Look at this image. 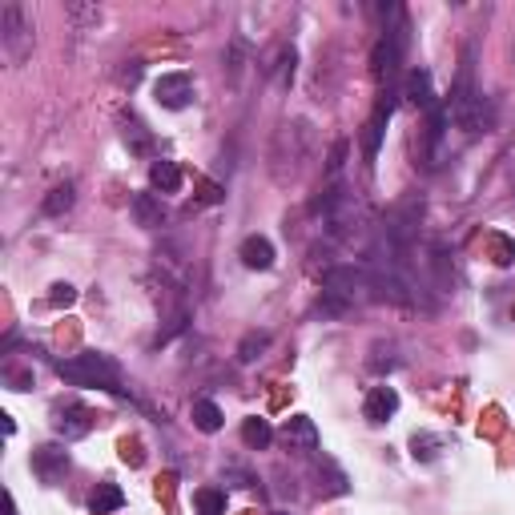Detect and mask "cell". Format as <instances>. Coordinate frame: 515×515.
Instances as JSON below:
<instances>
[{"instance_id":"obj_5","label":"cell","mask_w":515,"mask_h":515,"mask_svg":"<svg viewBox=\"0 0 515 515\" xmlns=\"http://www.w3.org/2000/svg\"><path fill=\"white\" fill-rule=\"evenodd\" d=\"M391 109H394V93L386 89V93H383V101H379V109H375V117L366 122V133H363L366 158H371V161H375V153H379V145H383V125L391 122Z\"/></svg>"},{"instance_id":"obj_15","label":"cell","mask_w":515,"mask_h":515,"mask_svg":"<svg viewBox=\"0 0 515 515\" xmlns=\"http://www.w3.org/2000/svg\"><path fill=\"white\" fill-rule=\"evenodd\" d=\"M194 508H197V515H226V492L202 487V492L194 495Z\"/></svg>"},{"instance_id":"obj_18","label":"cell","mask_w":515,"mask_h":515,"mask_svg":"<svg viewBox=\"0 0 515 515\" xmlns=\"http://www.w3.org/2000/svg\"><path fill=\"white\" fill-rule=\"evenodd\" d=\"M266 347H270V334H246V339H242V347H238V358H242V363H254V358L258 355H262V350Z\"/></svg>"},{"instance_id":"obj_17","label":"cell","mask_w":515,"mask_h":515,"mask_svg":"<svg viewBox=\"0 0 515 515\" xmlns=\"http://www.w3.org/2000/svg\"><path fill=\"white\" fill-rule=\"evenodd\" d=\"M487 246H492L495 266H511L515 262V242L508 234H492V238H487Z\"/></svg>"},{"instance_id":"obj_12","label":"cell","mask_w":515,"mask_h":515,"mask_svg":"<svg viewBox=\"0 0 515 515\" xmlns=\"http://www.w3.org/2000/svg\"><path fill=\"white\" fill-rule=\"evenodd\" d=\"M93 427V411L85 407H68L61 411V419H57V431L65 435V439H77V435H85Z\"/></svg>"},{"instance_id":"obj_2","label":"cell","mask_w":515,"mask_h":515,"mask_svg":"<svg viewBox=\"0 0 515 515\" xmlns=\"http://www.w3.org/2000/svg\"><path fill=\"white\" fill-rule=\"evenodd\" d=\"M153 97L166 109H185L194 101V77L190 73H161L153 85Z\"/></svg>"},{"instance_id":"obj_7","label":"cell","mask_w":515,"mask_h":515,"mask_svg":"<svg viewBox=\"0 0 515 515\" xmlns=\"http://www.w3.org/2000/svg\"><path fill=\"white\" fill-rule=\"evenodd\" d=\"M402 97L419 109H435V93H431V73L427 68H411L402 81Z\"/></svg>"},{"instance_id":"obj_3","label":"cell","mask_w":515,"mask_h":515,"mask_svg":"<svg viewBox=\"0 0 515 515\" xmlns=\"http://www.w3.org/2000/svg\"><path fill=\"white\" fill-rule=\"evenodd\" d=\"M32 471H37V479L41 483H57V479L68 471V451H61V447H37L32 451Z\"/></svg>"},{"instance_id":"obj_13","label":"cell","mask_w":515,"mask_h":515,"mask_svg":"<svg viewBox=\"0 0 515 515\" xmlns=\"http://www.w3.org/2000/svg\"><path fill=\"white\" fill-rule=\"evenodd\" d=\"M242 443H246V447H254V451H266L274 443V427L266 423V419H258V415L246 419V423H242Z\"/></svg>"},{"instance_id":"obj_14","label":"cell","mask_w":515,"mask_h":515,"mask_svg":"<svg viewBox=\"0 0 515 515\" xmlns=\"http://www.w3.org/2000/svg\"><path fill=\"white\" fill-rule=\"evenodd\" d=\"M194 427H197V431H205V435H218L221 431V407H218V402L197 399L194 402Z\"/></svg>"},{"instance_id":"obj_4","label":"cell","mask_w":515,"mask_h":515,"mask_svg":"<svg viewBox=\"0 0 515 515\" xmlns=\"http://www.w3.org/2000/svg\"><path fill=\"white\" fill-rule=\"evenodd\" d=\"M394 411H399V391H394V386H371V391H366L363 415L371 419V423H386Z\"/></svg>"},{"instance_id":"obj_21","label":"cell","mask_w":515,"mask_h":515,"mask_svg":"<svg viewBox=\"0 0 515 515\" xmlns=\"http://www.w3.org/2000/svg\"><path fill=\"white\" fill-rule=\"evenodd\" d=\"M274 515H286V511H274Z\"/></svg>"},{"instance_id":"obj_8","label":"cell","mask_w":515,"mask_h":515,"mask_svg":"<svg viewBox=\"0 0 515 515\" xmlns=\"http://www.w3.org/2000/svg\"><path fill=\"white\" fill-rule=\"evenodd\" d=\"M282 435H286L290 447H303V451H314V447H319V427H314V419H306V415L286 419Z\"/></svg>"},{"instance_id":"obj_9","label":"cell","mask_w":515,"mask_h":515,"mask_svg":"<svg viewBox=\"0 0 515 515\" xmlns=\"http://www.w3.org/2000/svg\"><path fill=\"white\" fill-rule=\"evenodd\" d=\"M133 218H137V226L158 230L161 221H166V205H161L158 194H137L133 197Z\"/></svg>"},{"instance_id":"obj_6","label":"cell","mask_w":515,"mask_h":515,"mask_svg":"<svg viewBox=\"0 0 515 515\" xmlns=\"http://www.w3.org/2000/svg\"><path fill=\"white\" fill-rule=\"evenodd\" d=\"M238 258H242L246 270H270V266H274V246H270V238L250 234L242 246H238Z\"/></svg>"},{"instance_id":"obj_1","label":"cell","mask_w":515,"mask_h":515,"mask_svg":"<svg viewBox=\"0 0 515 515\" xmlns=\"http://www.w3.org/2000/svg\"><path fill=\"white\" fill-rule=\"evenodd\" d=\"M57 375L73 386H101V391H117V363H109L105 355H77V358H65L57 363Z\"/></svg>"},{"instance_id":"obj_20","label":"cell","mask_w":515,"mask_h":515,"mask_svg":"<svg viewBox=\"0 0 515 515\" xmlns=\"http://www.w3.org/2000/svg\"><path fill=\"white\" fill-rule=\"evenodd\" d=\"M73 298H77V290L68 286V282H57L53 294H49V303H53V306H73Z\"/></svg>"},{"instance_id":"obj_16","label":"cell","mask_w":515,"mask_h":515,"mask_svg":"<svg viewBox=\"0 0 515 515\" xmlns=\"http://www.w3.org/2000/svg\"><path fill=\"white\" fill-rule=\"evenodd\" d=\"M439 447H443L439 435H415V439H411V455H415V459H423V463L439 459Z\"/></svg>"},{"instance_id":"obj_10","label":"cell","mask_w":515,"mask_h":515,"mask_svg":"<svg viewBox=\"0 0 515 515\" xmlns=\"http://www.w3.org/2000/svg\"><path fill=\"white\" fill-rule=\"evenodd\" d=\"M149 185L158 194H177V190H182V169H177L174 161H166V158L153 161V166H149Z\"/></svg>"},{"instance_id":"obj_11","label":"cell","mask_w":515,"mask_h":515,"mask_svg":"<svg viewBox=\"0 0 515 515\" xmlns=\"http://www.w3.org/2000/svg\"><path fill=\"white\" fill-rule=\"evenodd\" d=\"M122 503H125V492L117 483H97L93 487V495H89V511L93 515H113Z\"/></svg>"},{"instance_id":"obj_19","label":"cell","mask_w":515,"mask_h":515,"mask_svg":"<svg viewBox=\"0 0 515 515\" xmlns=\"http://www.w3.org/2000/svg\"><path fill=\"white\" fill-rule=\"evenodd\" d=\"M68 205H73V185H68V182L57 185V190L45 197V213H65Z\"/></svg>"}]
</instances>
